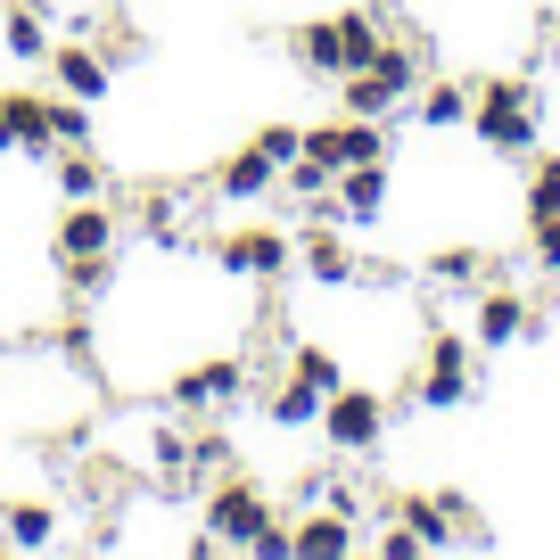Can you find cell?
Masks as SVG:
<instances>
[{
  "instance_id": "277c9868",
  "label": "cell",
  "mask_w": 560,
  "mask_h": 560,
  "mask_svg": "<svg viewBox=\"0 0 560 560\" xmlns=\"http://www.w3.org/2000/svg\"><path fill=\"white\" fill-rule=\"evenodd\" d=\"M470 354H478V338L438 330V338H429V354H420L412 404H429V412H454V404H470V396H478V380H470Z\"/></svg>"
},
{
  "instance_id": "7402d4cb",
  "label": "cell",
  "mask_w": 560,
  "mask_h": 560,
  "mask_svg": "<svg viewBox=\"0 0 560 560\" xmlns=\"http://www.w3.org/2000/svg\"><path fill=\"white\" fill-rule=\"evenodd\" d=\"M0 42H9V58H50V18L42 9H9V25H0Z\"/></svg>"
},
{
  "instance_id": "83f0119b",
  "label": "cell",
  "mask_w": 560,
  "mask_h": 560,
  "mask_svg": "<svg viewBox=\"0 0 560 560\" xmlns=\"http://www.w3.org/2000/svg\"><path fill=\"white\" fill-rule=\"evenodd\" d=\"M527 247H536L544 272H560V214H536V223H527Z\"/></svg>"
},
{
  "instance_id": "44dd1931",
  "label": "cell",
  "mask_w": 560,
  "mask_h": 560,
  "mask_svg": "<svg viewBox=\"0 0 560 560\" xmlns=\"http://www.w3.org/2000/svg\"><path fill=\"white\" fill-rule=\"evenodd\" d=\"M50 182H58V198H100V190H107L100 158H83V149H58V158H50Z\"/></svg>"
},
{
  "instance_id": "6da1fadb",
  "label": "cell",
  "mask_w": 560,
  "mask_h": 560,
  "mask_svg": "<svg viewBox=\"0 0 560 560\" xmlns=\"http://www.w3.org/2000/svg\"><path fill=\"white\" fill-rule=\"evenodd\" d=\"M470 132L487 140L494 158H536V83L487 74V83L470 91Z\"/></svg>"
},
{
  "instance_id": "4fadbf2b",
  "label": "cell",
  "mask_w": 560,
  "mask_h": 560,
  "mask_svg": "<svg viewBox=\"0 0 560 560\" xmlns=\"http://www.w3.org/2000/svg\"><path fill=\"white\" fill-rule=\"evenodd\" d=\"M272 190H280V165L264 158L256 140H247L240 158L214 165V198H231V207H256V198H272Z\"/></svg>"
},
{
  "instance_id": "8992f818",
  "label": "cell",
  "mask_w": 560,
  "mask_h": 560,
  "mask_svg": "<svg viewBox=\"0 0 560 560\" xmlns=\"http://www.w3.org/2000/svg\"><path fill=\"white\" fill-rule=\"evenodd\" d=\"M214 264H223L231 280H280L289 264H298V247L280 240L272 223H240V231H223V240H214Z\"/></svg>"
},
{
  "instance_id": "30bf717a",
  "label": "cell",
  "mask_w": 560,
  "mask_h": 560,
  "mask_svg": "<svg viewBox=\"0 0 560 560\" xmlns=\"http://www.w3.org/2000/svg\"><path fill=\"white\" fill-rule=\"evenodd\" d=\"M50 83L67 91V100L100 107L107 91H116V58H107V50H91V42H58V50H50Z\"/></svg>"
},
{
  "instance_id": "603a6c76",
  "label": "cell",
  "mask_w": 560,
  "mask_h": 560,
  "mask_svg": "<svg viewBox=\"0 0 560 560\" xmlns=\"http://www.w3.org/2000/svg\"><path fill=\"white\" fill-rule=\"evenodd\" d=\"M429 280H438V289H478V280H487V256H478V247H438V256H429Z\"/></svg>"
},
{
  "instance_id": "ba28073f",
  "label": "cell",
  "mask_w": 560,
  "mask_h": 560,
  "mask_svg": "<svg viewBox=\"0 0 560 560\" xmlns=\"http://www.w3.org/2000/svg\"><path fill=\"white\" fill-rule=\"evenodd\" d=\"M174 412L190 420V412H223V404H240L247 396V363L240 354H223V363H190V371H174Z\"/></svg>"
},
{
  "instance_id": "d6986e66",
  "label": "cell",
  "mask_w": 560,
  "mask_h": 560,
  "mask_svg": "<svg viewBox=\"0 0 560 560\" xmlns=\"http://www.w3.org/2000/svg\"><path fill=\"white\" fill-rule=\"evenodd\" d=\"M149 470H158L165 487H182V478H190V429L158 420V429H149Z\"/></svg>"
},
{
  "instance_id": "f1b7e54d",
  "label": "cell",
  "mask_w": 560,
  "mask_h": 560,
  "mask_svg": "<svg viewBox=\"0 0 560 560\" xmlns=\"http://www.w3.org/2000/svg\"><path fill=\"white\" fill-rule=\"evenodd\" d=\"M380 552H387V560H420V552H429V544H420L412 527L396 520V527H387V536H380Z\"/></svg>"
},
{
  "instance_id": "5bb4252c",
  "label": "cell",
  "mask_w": 560,
  "mask_h": 560,
  "mask_svg": "<svg viewBox=\"0 0 560 560\" xmlns=\"http://www.w3.org/2000/svg\"><path fill=\"white\" fill-rule=\"evenodd\" d=\"M298 264H305V280H322V289H354V280H363V264H354V247L338 240L330 223H314L298 240Z\"/></svg>"
},
{
  "instance_id": "8fae6325",
  "label": "cell",
  "mask_w": 560,
  "mask_h": 560,
  "mask_svg": "<svg viewBox=\"0 0 560 560\" xmlns=\"http://www.w3.org/2000/svg\"><path fill=\"white\" fill-rule=\"evenodd\" d=\"M116 231H124V223H116L107 207H91V198H67L50 256H58V264H74V256H116Z\"/></svg>"
},
{
  "instance_id": "ffe728a7",
  "label": "cell",
  "mask_w": 560,
  "mask_h": 560,
  "mask_svg": "<svg viewBox=\"0 0 560 560\" xmlns=\"http://www.w3.org/2000/svg\"><path fill=\"white\" fill-rule=\"evenodd\" d=\"M412 116L429 124V132H462V124H470V91H462V83H429Z\"/></svg>"
},
{
  "instance_id": "7c38bea8",
  "label": "cell",
  "mask_w": 560,
  "mask_h": 560,
  "mask_svg": "<svg viewBox=\"0 0 560 560\" xmlns=\"http://www.w3.org/2000/svg\"><path fill=\"white\" fill-rule=\"evenodd\" d=\"M289 536H298V560H347L354 544H363L354 536V511H338V503H314Z\"/></svg>"
},
{
  "instance_id": "52a82bcc",
  "label": "cell",
  "mask_w": 560,
  "mask_h": 560,
  "mask_svg": "<svg viewBox=\"0 0 560 560\" xmlns=\"http://www.w3.org/2000/svg\"><path fill=\"white\" fill-rule=\"evenodd\" d=\"M272 520V503H264V487H247V478L223 470V487L207 494V536L223 544V552H247V536Z\"/></svg>"
},
{
  "instance_id": "f546056e",
  "label": "cell",
  "mask_w": 560,
  "mask_h": 560,
  "mask_svg": "<svg viewBox=\"0 0 560 560\" xmlns=\"http://www.w3.org/2000/svg\"><path fill=\"white\" fill-rule=\"evenodd\" d=\"M58 347H67V354H91V322L67 314V322H58Z\"/></svg>"
},
{
  "instance_id": "ac0fdd59",
  "label": "cell",
  "mask_w": 560,
  "mask_h": 560,
  "mask_svg": "<svg viewBox=\"0 0 560 560\" xmlns=\"http://www.w3.org/2000/svg\"><path fill=\"white\" fill-rule=\"evenodd\" d=\"M264 420H272V429H314L322 420V387L280 380V396H264Z\"/></svg>"
},
{
  "instance_id": "5b68a950",
  "label": "cell",
  "mask_w": 560,
  "mask_h": 560,
  "mask_svg": "<svg viewBox=\"0 0 560 560\" xmlns=\"http://www.w3.org/2000/svg\"><path fill=\"white\" fill-rule=\"evenodd\" d=\"M387 149H396V140H387L380 116H347V124H314V132H305V158L330 165V174H347V165H380Z\"/></svg>"
},
{
  "instance_id": "4316f807",
  "label": "cell",
  "mask_w": 560,
  "mask_h": 560,
  "mask_svg": "<svg viewBox=\"0 0 560 560\" xmlns=\"http://www.w3.org/2000/svg\"><path fill=\"white\" fill-rule=\"evenodd\" d=\"M256 149H264V158H272V165L305 158V124H264V132H256Z\"/></svg>"
},
{
  "instance_id": "9a60e30c",
  "label": "cell",
  "mask_w": 560,
  "mask_h": 560,
  "mask_svg": "<svg viewBox=\"0 0 560 560\" xmlns=\"http://www.w3.org/2000/svg\"><path fill=\"white\" fill-rule=\"evenodd\" d=\"M289 58H298L305 74H322V83H338V74H347V25L338 18L298 25V34H289Z\"/></svg>"
},
{
  "instance_id": "4dcf8cb0",
  "label": "cell",
  "mask_w": 560,
  "mask_h": 560,
  "mask_svg": "<svg viewBox=\"0 0 560 560\" xmlns=\"http://www.w3.org/2000/svg\"><path fill=\"white\" fill-rule=\"evenodd\" d=\"M0 511H9V494H0Z\"/></svg>"
},
{
  "instance_id": "7a4b0ae2",
  "label": "cell",
  "mask_w": 560,
  "mask_h": 560,
  "mask_svg": "<svg viewBox=\"0 0 560 560\" xmlns=\"http://www.w3.org/2000/svg\"><path fill=\"white\" fill-rule=\"evenodd\" d=\"M314 429H322V445H330V454H354V462H363V454H380V438H387V396H380V387H347V380H338L330 396H322V420H314Z\"/></svg>"
},
{
  "instance_id": "e0dca14e",
  "label": "cell",
  "mask_w": 560,
  "mask_h": 560,
  "mask_svg": "<svg viewBox=\"0 0 560 560\" xmlns=\"http://www.w3.org/2000/svg\"><path fill=\"white\" fill-rule=\"evenodd\" d=\"M0 527H9L18 552H50V544H58V511L50 503H9V511H0Z\"/></svg>"
},
{
  "instance_id": "484cf974",
  "label": "cell",
  "mask_w": 560,
  "mask_h": 560,
  "mask_svg": "<svg viewBox=\"0 0 560 560\" xmlns=\"http://www.w3.org/2000/svg\"><path fill=\"white\" fill-rule=\"evenodd\" d=\"M140 231H149V240H158V247H174L182 240V207H174V198H140Z\"/></svg>"
},
{
  "instance_id": "9c48e42d",
  "label": "cell",
  "mask_w": 560,
  "mask_h": 560,
  "mask_svg": "<svg viewBox=\"0 0 560 560\" xmlns=\"http://www.w3.org/2000/svg\"><path fill=\"white\" fill-rule=\"evenodd\" d=\"M527 322H536V305H527L511 280H487V289H478V314H470V338H478V354H494V347H511V338H527Z\"/></svg>"
},
{
  "instance_id": "cb8c5ba5",
  "label": "cell",
  "mask_w": 560,
  "mask_h": 560,
  "mask_svg": "<svg viewBox=\"0 0 560 560\" xmlns=\"http://www.w3.org/2000/svg\"><path fill=\"white\" fill-rule=\"evenodd\" d=\"M289 380H305V387H322V396H330L347 371H338V354H330V347H314V338H305V347H289Z\"/></svg>"
},
{
  "instance_id": "d4e9b609",
  "label": "cell",
  "mask_w": 560,
  "mask_h": 560,
  "mask_svg": "<svg viewBox=\"0 0 560 560\" xmlns=\"http://www.w3.org/2000/svg\"><path fill=\"white\" fill-rule=\"evenodd\" d=\"M536 214H560V158L527 165V223H536Z\"/></svg>"
},
{
  "instance_id": "3957f363",
  "label": "cell",
  "mask_w": 560,
  "mask_h": 560,
  "mask_svg": "<svg viewBox=\"0 0 560 560\" xmlns=\"http://www.w3.org/2000/svg\"><path fill=\"white\" fill-rule=\"evenodd\" d=\"M347 83V116H396L404 100H412V83H420V50H404V42H387L371 67H354V74H338Z\"/></svg>"
},
{
  "instance_id": "2e32d148",
  "label": "cell",
  "mask_w": 560,
  "mask_h": 560,
  "mask_svg": "<svg viewBox=\"0 0 560 560\" xmlns=\"http://www.w3.org/2000/svg\"><path fill=\"white\" fill-rule=\"evenodd\" d=\"M330 190H338V223H380L387 214V158L380 165H347Z\"/></svg>"
}]
</instances>
